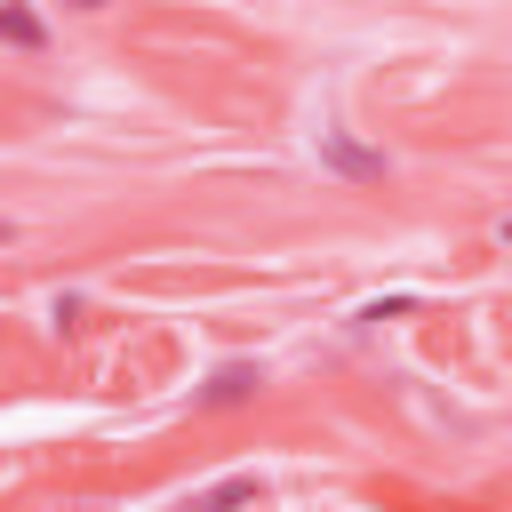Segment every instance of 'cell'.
Returning <instances> with one entry per match:
<instances>
[{
    "mask_svg": "<svg viewBox=\"0 0 512 512\" xmlns=\"http://www.w3.org/2000/svg\"><path fill=\"white\" fill-rule=\"evenodd\" d=\"M312 152H320V168H328V176H344V184H384V176H392V160H384V152H368V144H360V136H344V128H320V136H312Z\"/></svg>",
    "mask_w": 512,
    "mask_h": 512,
    "instance_id": "1",
    "label": "cell"
},
{
    "mask_svg": "<svg viewBox=\"0 0 512 512\" xmlns=\"http://www.w3.org/2000/svg\"><path fill=\"white\" fill-rule=\"evenodd\" d=\"M0 40H8V48H40L48 32H40V16H32V8H16V0H0Z\"/></svg>",
    "mask_w": 512,
    "mask_h": 512,
    "instance_id": "3",
    "label": "cell"
},
{
    "mask_svg": "<svg viewBox=\"0 0 512 512\" xmlns=\"http://www.w3.org/2000/svg\"><path fill=\"white\" fill-rule=\"evenodd\" d=\"M240 496H256V480H216L200 504H240Z\"/></svg>",
    "mask_w": 512,
    "mask_h": 512,
    "instance_id": "4",
    "label": "cell"
},
{
    "mask_svg": "<svg viewBox=\"0 0 512 512\" xmlns=\"http://www.w3.org/2000/svg\"><path fill=\"white\" fill-rule=\"evenodd\" d=\"M8 240H16V224H8V216H0V248H8Z\"/></svg>",
    "mask_w": 512,
    "mask_h": 512,
    "instance_id": "5",
    "label": "cell"
},
{
    "mask_svg": "<svg viewBox=\"0 0 512 512\" xmlns=\"http://www.w3.org/2000/svg\"><path fill=\"white\" fill-rule=\"evenodd\" d=\"M72 8H112V0H72Z\"/></svg>",
    "mask_w": 512,
    "mask_h": 512,
    "instance_id": "6",
    "label": "cell"
},
{
    "mask_svg": "<svg viewBox=\"0 0 512 512\" xmlns=\"http://www.w3.org/2000/svg\"><path fill=\"white\" fill-rule=\"evenodd\" d=\"M256 384H264V376H256V368H248V360H224V368H216V376H208V408H232V400H248V392H256Z\"/></svg>",
    "mask_w": 512,
    "mask_h": 512,
    "instance_id": "2",
    "label": "cell"
}]
</instances>
